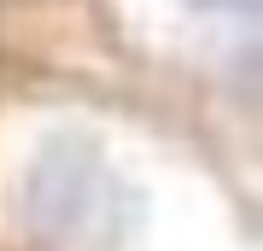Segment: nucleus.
I'll return each instance as SVG.
<instances>
[{"label": "nucleus", "instance_id": "1", "mask_svg": "<svg viewBox=\"0 0 263 251\" xmlns=\"http://www.w3.org/2000/svg\"><path fill=\"white\" fill-rule=\"evenodd\" d=\"M135 216L129 176L88 140H53L24 181V234L41 251H117Z\"/></svg>", "mask_w": 263, "mask_h": 251}]
</instances>
